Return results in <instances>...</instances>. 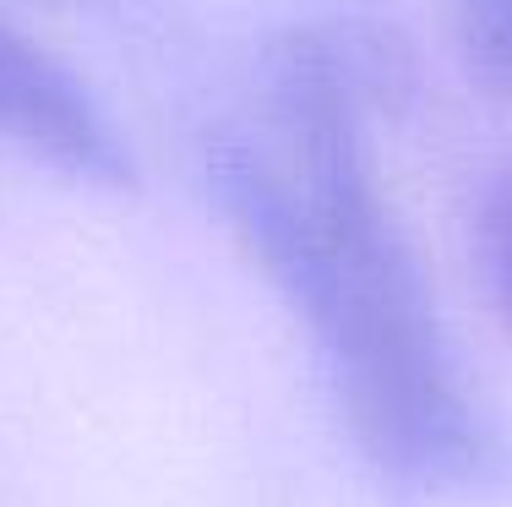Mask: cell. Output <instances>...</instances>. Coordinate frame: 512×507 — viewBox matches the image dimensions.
<instances>
[{"instance_id":"obj_1","label":"cell","mask_w":512,"mask_h":507,"mask_svg":"<svg viewBox=\"0 0 512 507\" xmlns=\"http://www.w3.org/2000/svg\"><path fill=\"white\" fill-rule=\"evenodd\" d=\"M284 159L240 137L207 148V191L235 246L306 322L365 464L404 497H496L512 448L436 317V295L382 197L371 110L333 22H289L262 50Z\"/></svg>"},{"instance_id":"obj_3","label":"cell","mask_w":512,"mask_h":507,"mask_svg":"<svg viewBox=\"0 0 512 507\" xmlns=\"http://www.w3.org/2000/svg\"><path fill=\"white\" fill-rule=\"evenodd\" d=\"M453 50L474 88L512 99V0H453Z\"/></svg>"},{"instance_id":"obj_2","label":"cell","mask_w":512,"mask_h":507,"mask_svg":"<svg viewBox=\"0 0 512 507\" xmlns=\"http://www.w3.org/2000/svg\"><path fill=\"white\" fill-rule=\"evenodd\" d=\"M0 142L82 186H131V153L82 77L0 22Z\"/></svg>"},{"instance_id":"obj_4","label":"cell","mask_w":512,"mask_h":507,"mask_svg":"<svg viewBox=\"0 0 512 507\" xmlns=\"http://www.w3.org/2000/svg\"><path fill=\"white\" fill-rule=\"evenodd\" d=\"M474 251H480V273L491 289L496 317L512 333V164L485 186L480 197V219H474Z\"/></svg>"}]
</instances>
